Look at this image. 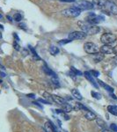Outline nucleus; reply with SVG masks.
Returning a JSON list of instances; mask_svg holds the SVG:
<instances>
[{
	"mask_svg": "<svg viewBox=\"0 0 117 132\" xmlns=\"http://www.w3.org/2000/svg\"><path fill=\"white\" fill-rule=\"evenodd\" d=\"M91 93H92V96L94 98V99H96V100H101V93H96V92H94V91H93Z\"/></svg>",
	"mask_w": 117,
	"mask_h": 132,
	"instance_id": "a878e982",
	"label": "nucleus"
},
{
	"mask_svg": "<svg viewBox=\"0 0 117 132\" xmlns=\"http://www.w3.org/2000/svg\"><path fill=\"white\" fill-rule=\"evenodd\" d=\"M0 29H4V27H3V25H1V24H0Z\"/></svg>",
	"mask_w": 117,
	"mask_h": 132,
	"instance_id": "49530a36",
	"label": "nucleus"
},
{
	"mask_svg": "<svg viewBox=\"0 0 117 132\" xmlns=\"http://www.w3.org/2000/svg\"><path fill=\"white\" fill-rule=\"evenodd\" d=\"M114 53H115V54L117 55V47L115 48H114Z\"/></svg>",
	"mask_w": 117,
	"mask_h": 132,
	"instance_id": "c03bdc74",
	"label": "nucleus"
},
{
	"mask_svg": "<svg viewBox=\"0 0 117 132\" xmlns=\"http://www.w3.org/2000/svg\"><path fill=\"white\" fill-rule=\"evenodd\" d=\"M84 50L86 51L87 54H97L99 52V50H98L97 46L95 45L93 42H86L84 44Z\"/></svg>",
	"mask_w": 117,
	"mask_h": 132,
	"instance_id": "423d86ee",
	"label": "nucleus"
},
{
	"mask_svg": "<svg viewBox=\"0 0 117 132\" xmlns=\"http://www.w3.org/2000/svg\"><path fill=\"white\" fill-rule=\"evenodd\" d=\"M78 26L82 29V32L86 33V35H95L99 32V27L96 25L89 24L86 21H78Z\"/></svg>",
	"mask_w": 117,
	"mask_h": 132,
	"instance_id": "f257e3e1",
	"label": "nucleus"
},
{
	"mask_svg": "<svg viewBox=\"0 0 117 132\" xmlns=\"http://www.w3.org/2000/svg\"><path fill=\"white\" fill-rule=\"evenodd\" d=\"M101 52L103 54H113L114 53V48L110 45H103L101 47Z\"/></svg>",
	"mask_w": 117,
	"mask_h": 132,
	"instance_id": "9b49d317",
	"label": "nucleus"
},
{
	"mask_svg": "<svg viewBox=\"0 0 117 132\" xmlns=\"http://www.w3.org/2000/svg\"><path fill=\"white\" fill-rule=\"evenodd\" d=\"M23 53H24V54H25V53H26V55H27V54H28V52H27V51L26 50H23Z\"/></svg>",
	"mask_w": 117,
	"mask_h": 132,
	"instance_id": "a18cd8bd",
	"label": "nucleus"
},
{
	"mask_svg": "<svg viewBox=\"0 0 117 132\" xmlns=\"http://www.w3.org/2000/svg\"><path fill=\"white\" fill-rule=\"evenodd\" d=\"M28 48H29V50H31V52H32V54H33V56L35 57V59H36V60H41V57L37 55V53H36V51L35 50V48H33V47H31V46H28Z\"/></svg>",
	"mask_w": 117,
	"mask_h": 132,
	"instance_id": "5701e85b",
	"label": "nucleus"
},
{
	"mask_svg": "<svg viewBox=\"0 0 117 132\" xmlns=\"http://www.w3.org/2000/svg\"><path fill=\"white\" fill-rule=\"evenodd\" d=\"M64 132H67V131H64Z\"/></svg>",
	"mask_w": 117,
	"mask_h": 132,
	"instance_id": "8fccbe9b",
	"label": "nucleus"
},
{
	"mask_svg": "<svg viewBox=\"0 0 117 132\" xmlns=\"http://www.w3.org/2000/svg\"><path fill=\"white\" fill-rule=\"evenodd\" d=\"M52 82L54 85H56V86H59V82H58V79H57V78H52Z\"/></svg>",
	"mask_w": 117,
	"mask_h": 132,
	"instance_id": "473e14b6",
	"label": "nucleus"
},
{
	"mask_svg": "<svg viewBox=\"0 0 117 132\" xmlns=\"http://www.w3.org/2000/svg\"><path fill=\"white\" fill-rule=\"evenodd\" d=\"M19 27H20L21 29H23V30H27V25L24 24V23H20V24L19 25Z\"/></svg>",
	"mask_w": 117,
	"mask_h": 132,
	"instance_id": "f704fd0d",
	"label": "nucleus"
},
{
	"mask_svg": "<svg viewBox=\"0 0 117 132\" xmlns=\"http://www.w3.org/2000/svg\"><path fill=\"white\" fill-rule=\"evenodd\" d=\"M13 20H16L17 22H20V21L22 20V16H21L20 13H15L13 16Z\"/></svg>",
	"mask_w": 117,
	"mask_h": 132,
	"instance_id": "c85d7f7f",
	"label": "nucleus"
},
{
	"mask_svg": "<svg viewBox=\"0 0 117 132\" xmlns=\"http://www.w3.org/2000/svg\"><path fill=\"white\" fill-rule=\"evenodd\" d=\"M2 38V34H1V32H0V39Z\"/></svg>",
	"mask_w": 117,
	"mask_h": 132,
	"instance_id": "de8ad7c7",
	"label": "nucleus"
},
{
	"mask_svg": "<svg viewBox=\"0 0 117 132\" xmlns=\"http://www.w3.org/2000/svg\"><path fill=\"white\" fill-rule=\"evenodd\" d=\"M72 110V107H71V104H69V103H65V104H63V111L64 112V113H70Z\"/></svg>",
	"mask_w": 117,
	"mask_h": 132,
	"instance_id": "6ab92c4d",
	"label": "nucleus"
},
{
	"mask_svg": "<svg viewBox=\"0 0 117 132\" xmlns=\"http://www.w3.org/2000/svg\"><path fill=\"white\" fill-rule=\"evenodd\" d=\"M104 58V56L101 54H96V56H94V57H93V60H94L95 63H99V62H101L102 59Z\"/></svg>",
	"mask_w": 117,
	"mask_h": 132,
	"instance_id": "b1692460",
	"label": "nucleus"
},
{
	"mask_svg": "<svg viewBox=\"0 0 117 132\" xmlns=\"http://www.w3.org/2000/svg\"><path fill=\"white\" fill-rule=\"evenodd\" d=\"M71 71L73 72L74 74H75V76H80V75H83V74H84V73H82L81 71H78V70H77L76 68H74V67H71Z\"/></svg>",
	"mask_w": 117,
	"mask_h": 132,
	"instance_id": "bb28decb",
	"label": "nucleus"
},
{
	"mask_svg": "<svg viewBox=\"0 0 117 132\" xmlns=\"http://www.w3.org/2000/svg\"><path fill=\"white\" fill-rule=\"evenodd\" d=\"M27 97L28 98H35V94H28L27 95Z\"/></svg>",
	"mask_w": 117,
	"mask_h": 132,
	"instance_id": "79ce46f5",
	"label": "nucleus"
},
{
	"mask_svg": "<svg viewBox=\"0 0 117 132\" xmlns=\"http://www.w3.org/2000/svg\"><path fill=\"white\" fill-rule=\"evenodd\" d=\"M44 129H45V132H57L56 127L53 125V123L48 121L44 124Z\"/></svg>",
	"mask_w": 117,
	"mask_h": 132,
	"instance_id": "9d476101",
	"label": "nucleus"
},
{
	"mask_svg": "<svg viewBox=\"0 0 117 132\" xmlns=\"http://www.w3.org/2000/svg\"><path fill=\"white\" fill-rule=\"evenodd\" d=\"M113 60H114V63H116V64H117V56H114V58H113Z\"/></svg>",
	"mask_w": 117,
	"mask_h": 132,
	"instance_id": "58836bf2",
	"label": "nucleus"
},
{
	"mask_svg": "<svg viewBox=\"0 0 117 132\" xmlns=\"http://www.w3.org/2000/svg\"><path fill=\"white\" fill-rule=\"evenodd\" d=\"M84 75H85V77H86V79L89 80V81L91 82V84H92L93 86L96 87L97 89L99 88V84H98V83L95 81V79L93 78V77L92 74L90 73V71H85L84 72Z\"/></svg>",
	"mask_w": 117,
	"mask_h": 132,
	"instance_id": "1a4fd4ad",
	"label": "nucleus"
},
{
	"mask_svg": "<svg viewBox=\"0 0 117 132\" xmlns=\"http://www.w3.org/2000/svg\"><path fill=\"white\" fill-rule=\"evenodd\" d=\"M43 71H44V72H45V73L47 74V75L52 76L53 78H57V77H56V74L55 73V72L53 71H51V70H50L49 68H48L46 64L43 66Z\"/></svg>",
	"mask_w": 117,
	"mask_h": 132,
	"instance_id": "dca6fc26",
	"label": "nucleus"
},
{
	"mask_svg": "<svg viewBox=\"0 0 117 132\" xmlns=\"http://www.w3.org/2000/svg\"><path fill=\"white\" fill-rule=\"evenodd\" d=\"M71 41L70 39H66V40H62V41L58 42V43L60 44V45H63V44H66V43H69V42H71Z\"/></svg>",
	"mask_w": 117,
	"mask_h": 132,
	"instance_id": "7c9ffc66",
	"label": "nucleus"
},
{
	"mask_svg": "<svg viewBox=\"0 0 117 132\" xmlns=\"http://www.w3.org/2000/svg\"><path fill=\"white\" fill-rule=\"evenodd\" d=\"M13 37H14V42H20V37H19L18 35H17V34L16 33H13Z\"/></svg>",
	"mask_w": 117,
	"mask_h": 132,
	"instance_id": "c9c22d12",
	"label": "nucleus"
},
{
	"mask_svg": "<svg viewBox=\"0 0 117 132\" xmlns=\"http://www.w3.org/2000/svg\"><path fill=\"white\" fill-rule=\"evenodd\" d=\"M104 7L106 8V10L108 12H112L113 14H115L117 15V5L114 2L112 1H106L104 4Z\"/></svg>",
	"mask_w": 117,
	"mask_h": 132,
	"instance_id": "6e6552de",
	"label": "nucleus"
},
{
	"mask_svg": "<svg viewBox=\"0 0 117 132\" xmlns=\"http://www.w3.org/2000/svg\"><path fill=\"white\" fill-rule=\"evenodd\" d=\"M13 47H14V48H15L16 50H20V45H19L18 42H13Z\"/></svg>",
	"mask_w": 117,
	"mask_h": 132,
	"instance_id": "72a5a7b5",
	"label": "nucleus"
},
{
	"mask_svg": "<svg viewBox=\"0 0 117 132\" xmlns=\"http://www.w3.org/2000/svg\"><path fill=\"white\" fill-rule=\"evenodd\" d=\"M0 76H1L2 78H5V73H4V72L0 71Z\"/></svg>",
	"mask_w": 117,
	"mask_h": 132,
	"instance_id": "ea45409f",
	"label": "nucleus"
},
{
	"mask_svg": "<svg viewBox=\"0 0 117 132\" xmlns=\"http://www.w3.org/2000/svg\"><path fill=\"white\" fill-rule=\"evenodd\" d=\"M107 111L110 113V114H114V116H117V106H108L107 107Z\"/></svg>",
	"mask_w": 117,
	"mask_h": 132,
	"instance_id": "f3484780",
	"label": "nucleus"
},
{
	"mask_svg": "<svg viewBox=\"0 0 117 132\" xmlns=\"http://www.w3.org/2000/svg\"><path fill=\"white\" fill-rule=\"evenodd\" d=\"M85 117H86L88 121H93V120H95V119H97L96 114L92 111H87L86 113V114H85Z\"/></svg>",
	"mask_w": 117,
	"mask_h": 132,
	"instance_id": "2eb2a0df",
	"label": "nucleus"
},
{
	"mask_svg": "<svg viewBox=\"0 0 117 132\" xmlns=\"http://www.w3.org/2000/svg\"><path fill=\"white\" fill-rule=\"evenodd\" d=\"M90 73L92 74L93 77H94V78H97V77L99 76V72L97 71H91Z\"/></svg>",
	"mask_w": 117,
	"mask_h": 132,
	"instance_id": "2f4dec72",
	"label": "nucleus"
},
{
	"mask_svg": "<svg viewBox=\"0 0 117 132\" xmlns=\"http://www.w3.org/2000/svg\"><path fill=\"white\" fill-rule=\"evenodd\" d=\"M105 0H93V3L96 5L99 6H103L104 4H105Z\"/></svg>",
	"mask_w": 117,
	"mask_h": 132,
	"instance_id": "393cba45",
	"label": "nucleus"
},
{
	"mask_svg": "<svg viewBox=\"0 0 117 132\" xmlns=\"http://www.w3.org/2000/svg\"><path fill=\"white\" fill-rule=\"evenodd\" d=\"M96 120H97L98 125H99V127H101V128H105L106 127V122H104L103 120H101V119H99V118H97Z\"/></svg>",
	"mask_w": 117,
	"mask_h": 132,
	"instance_id": "cd10ccee",
	"label": "nucleus"
},
{
	"mask_svg": "<svg viewBox=\"0 0 117 132\" xmlns=\"http://www.w3.org/2000/svg\"><path fill=\"white\" fill-rule=\"evenodd\" d=\"M49 52L51 55H53V56H55V55L58 54L59 53V48H57L56 46H51L49 48Z\"/></svg>",
	"mask_w": 117,
	"mask_h": 132,
	"instance_id": "aec40b11",
	"label": "nucleus"
},
{
	"mask_svg": "<svg viewBox=\"0 0 117 132\" xmlns=\"http://www.w3.org/2000/svg\"><path fill=\"white\" fill-rule=\"evenodd\" d=\"M104 21V17L101 15H95L93 13H90L89 17L86 18V22H88L89 24H92V25H96L99 24V23L102 22Z\"/></svg>",
	"mask_w": 117,
	"mask_h": 132,
	"instance_id": "39448f33",
	"label": "nucleus"
},
{
	"mask_svg": "<svg viewBox=\"0 0 117 132\" xmlns=\"http://www.w3.org/2000/svg\"><path fill=\"white\" fill-rule=\"evenodd\" d=\"M98 84L101 85L102 87H104V89H105V90H107L109 93H114V88L111 87L110 86H108V85L105 84V83L101 81V80H99V81H98Z\"/></svg>",
	"mask_w": 117,
	"mask_h": 132,
	"instance_id": "ddd939ff",
	"label": "nucleus"
},
{
	"mask_svg": "<svg viewBox=\"0 0 117 132\" xmlns=\"http://www.w3.org/2000/svg\"><path fill=\"white\" fill-rule=\"evenodd\" d=\"M2 17H3V16H2L1 14H0V18H2Z\"/></svg>",
	"mask_w": 117,
	"mask_h": 132,
	"instance_id": "09e8293b",
	"label": "nucleus"
},
{
	"mask_svg": "<svg viewBox=\"0 0 117 132\" xmlns=\"http://www.w3.org/2000/svg\"><path fill=\"white\" fill-rule=\"evenodd\" d=\"M74 108H75V110H77V111H78V110H86V111H89V110L87 109L84 105H82V104L79 103V102H77V103L75 104V107H74Z\"/></svg>",
	"mask_w": 117,
	"mask_h": 132,
	"instance_id": "a211bd4d",
	"label": "nucleus"
},
{
	"mask_svg": "<svg viewBox=\"0 0 117 132\" xmlns=\"http://www.w3.org/2000/svg\"><path fill=\"white\" fill-rule=\"evenodd\" d=\"M52 99H53V102H54V103L58 104V105L63 106V104L66 103V100L63 99V97L57 96V95H52Z\"/></svg>",
	"mask_w": 117,
	"mask_h": 132,
	"instance_id": "f8f14e48",
	"label": "nucleus"
},
{
	"mask_svg": "<svg viewBox=\"0 0 117 132\" xmlns=\"http://www.w3.org/2000/svg\"><path fill=\"white\" fill-rule=\"evenodd\" d=\"M86 34L82 31L72 32V33L69 35V39L71 41H73V40H84L86 39Z\"/></svg>",
	"mask_w": 117,
	"mask_h": 132,
	"instance_id": "0eeeda50",
	"label": "nucleus"
},
{
	"mask_svg": "<svg viewBox=\"0 0 117 132\" xmlns=\"http://www.w3.org/2000/svg\"><path fill=\"white\" fill-rule=\"evenodd\" d=\"M43 97L46 99L47 101H48L49 103L53 102V99H52V94H50L49 93H47V92H44L43 93Z\"/></svg>",
	"mask_w": 117,
	"mask_h": 132,
	"instance_id": "412c9836",
	"label": "nucleus"
},
{
	"mask_svg": "<svg viewBox=\"0 0 117 132\" xmlns=\"http://www.w3.org/2000/svg\"><path fill=\"white\" fill-rule=\"evenodd\" d=\"M109 126H110V130L113 131V132H117V125L116 124H114V123H111Z\"/></svg>",
	"mask_w": 117,
	"mask_h": 132,
	"instance_id": "c756f323",
	"label": "nucleus"
},
{
	"mask_svg": "<svg viewBox=\"0 0 117 132\" xmlns=\"http://www.w3.org/2000/svg\"><path fill=\"white\" fill-rule=\"evenodd\" d=\"M71 94H72V96L75 98V99L78 100V101H81V100L83 99L81 93H79V91H78V89H72V90H71Z\"/></svg>",
	"mask_w": 117,
	"mask_h": 132,
	"instance_id": "4468645a",
	"label": "nucleus"
},
{
	"mask_svg": "<svg viewBox=\"0 0 117 132\" xmlns=\"http://www.w3.org/2000/svg\"><path fill=\"white\" fill-rule=\"evenodd\" d=\"M6 18H7V19H8V20H10V21H12V18L11 16H9V15L6 16Z\"/></svg>",
	"mask_w": 117,
	"mask_h": 132,
	"instance_id": "a19ab883",
	"label": "nucleus"
},
{
	"mask_svg": "<svg viewBox=\"0 0 117 132\" xmlns=\"http://www.w3.org/2000/svg\"><path fill=\"white\" fill-rule=\"evenodd\" d=\"M81 11L76 7H71L64 9L61 12V14L65 17H69V18H76L80 14Z\"/></svg>",
	"mask_w": 117,
	"mask_h": 132,
	"instance_id": "f03ea898",
	"label": "nucleus"
},
{
	"mask_svg": "<svg viewBox=\"0 0 117 132\" xmlns=\"http://www.w3.org/2000/svg\"><path fill=\"white\" fill-rule=\"evenodd\" d=\"M38 101H39V102H42V103H44V104H50L48 101H44V100H42V99H39V100H38Z\"/></svg>",
	"mask_w": 117,
	"mask_h": 132,
	"instance_id": "e433bc0d",
	"label": "nucleus"
},
{
	"mask_svg": "<svg viewBox=\"0 0 117 132\" xmlns=\"http://www.w3.org/2000/svg\"><path fill=\"white\" fill-rule=\"evenodd\" d=\"M76 5L73 6V7H76L78 9L81 10H91L94 7L93 3L89 1H86V0H78V1L75 2Z\"/></svg>",
	"mask_w": 117,
	"mask_h": 132,
	"instance_id": "7ed1b4c3",
	"label": "nucleus"
},
{
	"mask_svg": "<svg viewBox=\"0 0 117 132\" xmlns=\"http://www.w3.org/2000/svg\"><path fill=\"white\" fill-rule=\"evenodd\" d=\"M101 132H113V131H110V130H108V129H103Z\"/></svg>",
	"mask_w": 117,
	"mask_h": 132,
	"instance_id": "37998d69",
	"label": "nucleus"
},
{
	"mask_svg": "<svg viewBox=\"0 0 117 132\" xmlns=\"http://www.w3.org/2000/svg\"><path fill=\"white\" fill-rule=\"evenodd\" d=\"M55 111H56V114H60V116H63V118L65 119V120H69V119H70V117L67 116L66 113H64V112L63 111V110H60V109H56V110H55Z\"/></svg>",
	"mask_w": 117,
	"mask_h": 132,
	"instance_id": "4be33fe9",
	"label": "nucleus"
},
{
	"mask_svg": "<svg viewBox=\"0 0 117 132\" xmlns=\"http://www.w3.org/2000/svg\"><path fill=\"white\" fill-rule=\"evenodd\" d=\"M62 2H68V3H71V2H76V0H60Z\"/></svg>",
	"mask_w": 117,
	"mask_h": 132,
	"instance_id": "4c0bfd02",
	"label": "nucleus"
},
{
	"mask_svg": "<svg viewBox=\"0 0 117 132\" xmlns=\"http://www.w3.org/2000/svg\"><path fill=\"white\" fill-rule=\"evenodd\" d=\"M101 41L102 43L106 44V45H110L116 41V36L111 33H105L101 35Z\"/></svg>",
	"mask_w": 117,
	"mask_h": 132,
	"instance_id": "20e7f679",
	"label": "nucleus"
}]
</instances>
